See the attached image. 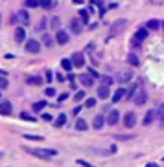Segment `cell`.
Instances as JSON below:
<instances>
[{
    "mask_svg": "<svg viewBox=\"0 0 164 167\" xmlns=\"http://www.w3.org/2000/svg\"><path fill=\"white\" fill-rule=\"evenodd\" d=\"M22 151L28 153L30 156H35L39 160H50L54 156H57L55 149H37V147H28V145H22Z\"/></svg>",
    "mask_w": 164,
    "mask_h": 167,
    "instance_id": "cell-1",
    "label": "cell"
},
{
    "mask_svg": "<svg viewBox=\"0 0 164 167\" xmlns=\"http://www.w3.org/2000/svg\"><path fill=\"white\" fill-rule=\"evenodd\" d=\"M133 79V70L131 68H126V70H120L116 74V81L118 83H129Z\"/></svg>",
    "mask_w": 164,
    "mask_h": 167,
    "instance_id": "cell-2",
    "label": "cell"
},
{
    "mask_svg": "<svg viewBox=\"0 0 164 167\" xmlns=\"http://www.w3.org/2000/svg\"><path fill=\"white\" fill-rule=\"evenodd\" d=\"M24 48H26L28 53H39L41 52V42L37 39H28V42L24 44Z\"/></svg>",
    "mask_w": 164,
    "mask_h": 167,
    "instance_id": "cell-3",
    "label": "cell"
},
{
    "mask_svg": "<svg viewBox=\"0 0 164 167\" xmlns=\"http://www.w3.org/2000/svg\"><path fill=\"white\" fill-rule=\"evenodd\" d=\"M105 121L109 123V125H116V123H118L120 121V112L118 110H109V114H107V117H105Z\"/></svg>",
    "mask_w": 164,
    "mask_h": 167,
    "instance_id": "cell-4",
    "label": "cell"
},
{
    "mask_svg": "<svg viewBox=\"0 0 164 167\" xmlns=\"http://www.w3.org/2000/svg\"><path fill=\"white\" fill-rule=\"evenodd\" d=\"M70 61H72L74 68H81V66L85 64V55H83V53H79V52H76V53H72Z\"/></svg>",
    "mask_w": 164,
    "mask_h": 167,
    "instance_id": "cell-5",
    "label": "cell"
},
{
    "mask_svg": "<svg viewBox=\"0 0 164 167\" xmlns=\"http://www.w3.org/2000/svg\"><path fill=\"white\" fill-rule=\"evenodd\" d=\"M124 125H126L127 129H131V127L136 125V114H135V112H127V114L124 116Z\"/></svg>",
    "mask_w": 164,
    "mask_h": 167,
    "instance_id": "cell-6",
    "label": "cell"
},
{
    "mask_svg": "<svg viewBox=\"0 0 164 167\" xmlns=\"http://www.w3.org/2000/svg\"><path fill=\"white\" fill-rule=\"evenodd\" d=\"M126 26H127V20H126V18L112 22V28H111V35H112V33H118V31H122V30H126Z\"/></svg>",
    "mask_w": 164,
    "mask_h": 167,
    "instance_id": "cell-7",
    "label": "cell"
},
{
    "mask_svg": "<svg viewBox=\"0 0 164 167\" xmlns=\"http://www.w3.org/2000/svg\"><path fill=\"white\" fill-rule=\"evenodd\" d=\"M54 39H55V42H57V44H61V46H63V44H66V42H68V39H70V37H68V33H66V31L57 30Z\"/></svg>",
    "mask_w": 164,
    "mask_h": 167,
    "instance_id": "cell-8",
    "label": "cell"
},
{
    "mask_svg": "<svg viewBox=\"0 0 164 167\" xmlns=\"http://www.w3.org/2000/svg\"><path fill=\"white\" fill-rule=\"evenodd\" d=\"M133 101H135V105H144V103L148 101V94H146V90L136 92V94H135V98H133Z\"/></svg>",
    "mask_w": 164,
    "mask_h": 167,
    "instance_id": "cell-9",
    "label": "cell"
},
{
    "mask_svg": "<svg viewBox=\"0 0 164 167\" xmlns=\"http://www.w3.org/2000/svg\"><path fill=\"white\" fill-rule=\"evenodd\" d=\"M17 17H18V22L22 24V26H28V24H30V15H28L26 9H18L17 11Z\"/></svg>",
    "mask_w": 164,
    "mask_h": 167,
    "instance_id": "cell-10",
    "label": "cell"
},
{
    "mask_svg": "<svg viewBox=\"0 0 164 167\" xmlns=\"http://www.w3.org/2000/svg\"><path fill=\"white\" fill-rule=\"evenodd\" d=\"M70 30H72V33H81V30H83L81 18H72L70 20Z\"/></svg>",
    "mask_w": 164,
    "mask_h": 167,
    "instance_id": "cell-11",
    "label": "cell"
},
{
    "mask_svg": "<svg viewBox=\"0 0 164 167\" xmlns=\"http://www.w3.org/2000/svg\"><path fill=\"white\" fill-rule=\"evenodd\" d=\"M87 151H89L90 154H98V156H109V154H112L111 147H109V149H96V147H89Z\"/></svg>",
    "mask_w": 164,
    "mask_h": 167,
    "instance_id": "cell-12",
    "label": "cell"
},
{
    "mask_svg": "<svg viewBox=\"0 0 164 167\" xmlns=\"http://www.w3.org/2000/svg\"><path fill=\"white\" fill-rule=\"evenodd\" d=\"M148 35H149V30H148V28H138L133 39H136V40L142 42V40H146V39H148Z\"/></svg>",
    "mask_w": 164,
    "mask_h": 167,
    "instance_id": "cell-13",
    "label": "cell"
},
{
    "mask_svg": "<svg viewBox=\"0 0 164 167\" xmlns=\"http://www.w3.org/2000/svg\"><path fill=\"white\" fill-rule=\"evenodd\" d=\"M103 125H105V117H103L102 114L94 116V119H92V129H96V130H100V129H102Z\"/></svg>",
    "mask_w": 164,
    "mask_h": 167,
    "instance_id": "cell-14",
    "label": "cell"
},
{
    "mask_svg": "<svg viewBox=\"0 0 164 167\" xmlns=\"http://www.w3.org/2000/svg\"><path fill=\"white\" fill-rule=\"evenodd\" d=\"M98 98H100V99H109V98H111L109 86H105V85H100V86H98Z\"/></svg>",
    "mask_w": 164,
    "mask_h": 167,
    "instance_id": "cell-15",
    "label": "cell"
},
{
    "mask_svg": "<svg viewBox=\"0 0 164 167\" xmlns=\"http://www.w3.org/2000/svg\"><path fill=\"white\" fill-rule=\"evenodd\" d=\"M11 110H13L11 101H0V114L8 116V114H11Z\"/></svg>",
    "mask_w": 164,
    "mask_h": 167,
    "instance_id": "cell-16",
    "label": "cell"
},
{
    "mask_svg": "<svg viewBox=\"0 0 164 167\" xmlns=\"http://www.w3.org/2000/svg\"><path fill=\"white\" fill-rule=\"evenodd\" d=\"M24 39H26V30L20 26V28H17V30H15V40L20 44V42H24Z\"/></svg>",
    "mask_w": 164,
    "mask_h": 167,
    "instance_id": "cell-17",
    "label": "cell"
},
{
    "mask_svg": "<svg viewBox=\"0 0 164 167\" xmlns=\"http://www.w3.org/2000/svg\"><path fill=\"white\" fill-rule=\"evenodd\" d=\"M26 83L32 85V86H39V85H42V77H39V75H28Z\"/></svg>",
    "mask_w": 164,
    "mask_h": 167,
    "instance_id": "cell-18",
    "label": "cell"
},
{
    "mask_svg": "<svg viewBox=\"0 0 164 167\" xmlns=\"http://www.w3.org/2000/svg\"><path fill=\"white\" fill-rule=\"evenodd\" d=\"M79 81H81V85H85V86H92V85H94V79H92V75L89 74H81L79 75Z\"/></svg>",
    "mask_w": 164,
    "mask_h": 167,
    "instance_id": "cell-19",
    "label": "cell"
},
{
    "mask_svg": "<svg viewBox=\"0 0 164 167\" xmlns=\"http://www.w3.org/2000/svg\"><path fill=\"white\" fill-rule=\"evenodd\" d=\"M124 95H126V90H124V88H118V90L112 94V98H111V99H112L114 103H118V101H122V99H124Z\"/></svg>",
    "mask_w": 164,
    "mask_h": 167,
    "instance_id": "cell-20",
    "label": "cell"
},
{
    "mask_svg": "<svg viewBox=\"0 0 164 167\" xmlns=\"http://www.w3.org/2000/svg\"><path fill=\"white\" fill-rule=\"evenodd\" d=\"M153 119H155V110H148L144 116V125H151Z\"/></svg>",
    "mask_w": 164,
    "mask_h": 167,
    "instance_id": "cell-21",
    "label": "cell"
},
{
    "mask_svg": "<svg viewBox=\"0 0 164 167\" xmlns=\"http://www.w3.org/2000/svg\"><path fill=\"white\" fill-rule=\"evenodd\" d=\"M127 63H129L131 66H138V64H140V59L136 57V53H129V55H127Z\"/></svg>",
    "mask_w": 164,
    "mask_h": 167,
    "instance_id": "cell-22",
    "label": "cell"
},
{
    "mask_svg": "<svg viewBox=\"0 0 164 167\" xmlns=\"http://www.w3.org/2000/svg\"><path fill=\"white\" fill-rule=\"evenodd\" d=\"M159 26H160V22H159L157 18H151V20L146 22V28H148V30H157Z\"/></svg>",
    "mask_w": 164,
    "mask_h": 167,
    "instance_id": "cell-23",
    "label": "cell"
},
{
    "mask_svg": "<svg viewBox=\"0 0 164 167\" xmlns=\"http://www.w3.org/2000/svg\"><path fill=\"white\" fill-rule=\"evenodd\" d=\"M65 123H66V114H59V116H57V119H55V123H54V125H55V127H63Z\"/></svg>",
    "mask_w": 164,
    "mask_h": 167,
    "instance_id": "cell-24",
    "label": "cell"
},
{
    "mask_svg": "<svg viewBox=\"0 0 164 167\" xmlns=\"http://www.w3.org/2000/svg\"><path fill=\"white\" fill-rule=\"evenodd\" d=\"M76 129L78 130H87L89 129V123L85 121V119H78V121H76Z\"/></svg>",
    "mask_w": 164,
    "mask_h": 167,
    "instance_id": "cell-25",
    "label": "cell"
},
{
    "mask_svg": "<svg viewBox=\"0 0 164 167\" xmlns=\"http://www.w3.org/2000/svg\"><path fill=\"white\" fill-rule=\"evenodd\" d=\"M155 117L159 119V121H164V105H160V107L155 110Z\"/></svg>",
    "mask_w": 164,
    "mask_h": 167,
    "instance_id": "cell-26",
    "label": "cell"
},
{
    "mask_svg": "<svg viewBox=\"0 0 164 167\" xmlns=\"http://www.w3.org/2000/svg\"><path fill=\"white\" fill-rule=\"evenodd\" d=\"M100 81H102V85H105V86H111V85L114 83V79L109 77V75H100Z\"/></svg>",
    "mask_w": 164,
    "mask_h": 167,
    "instance_id": "cell-27",
    "label": "cell"
},
{
    "mask_svg": "<svg viewBox=\"0 0 164 167\" xmlns=\"http://www.w3.org/2000/svg\"><path fill=\"white\" fill-rule=\"evenodd\" d=\"M61 66H63V70H66V72H70V70H72V61H70V59H63L61 61Z\"/></svg>",
    "mask_w": 164,
    "mask_h": 167,
    "instance_id": "cell-28",
    "label": "cell"
},
{
    "mask_svg": "<svg viewBox=\"0 0 164 167\" xmlns=\"http://www.w3.org/2000/svg\"><path fill=\"white\" fill-rule=\"evenodd\" d=\"M52 39H54L52 35L44 33V35H42V44H44V46H52V44H54V40H52Z\"/></svg>",
    "mask_w": 164,
    "mask_h": 167,
    "instance_id": "cell-29",
    "label": "cell"
},
{
    "mask_svg": "<svg viewBox=\"0 0 164 167\" xmlns=\"http://www.w3.org/2000/svg\"><path fill=\"white\" fill-rule=\"evenodd\" d=\"M79 18L83 24H89V11L87 9H79Z\"/></svg>",
    "mask_w": 164,
    "mask_h": 167,
    "instance_id": "cell-30",
    "label": "cell"
},
{
    "mask_svg": "<svg viewBox=\"0 0 164 167\" xmlns=\"http://www.w3.org/2000/svg\"><path fill=\"white\" fill-rule=\"evenodd\" d=\"M131 138H135V136H133V134H116V136H114L116 141H126V140H131Z\"/></svg>",
    "mask_w": 164,
    "mask_h": 167,
    "instance_id": "cell-31",
    "label": "cell"
},
{
    "mask_svg": "<svg viewBox=\"0 0 164 167\" xmlns=\"http://www.w3.org/2000/svg\"><path fill=\"white\" fill-rule=\"evenodd\" d=\"M24 138H26V140H32V141H42V140H44V138L39 136V134H24Z\"/></svg>",
    "mask_w": 164,
    "mask_h": 167,
    "instance_id": "cell-32",
    "label": "cell"
},
{
    "mask_svg": "<svg viewBox=\"0 0 164 167\" xmlns=\"http://www.w3.org/2000/svg\"><path fill=\"white\" fill-rule=\"evenodd\" d=\"M39 6L42 9H50L52 8V0H39Z\"/></svg>",
    "mask_w": 164,
    "mask_h": 167,
    "instance_id": "cell-33",
    "label": "cell"
},
{
    "mask_svg": "<svg viewBox=\"0 0 164 167\" xmlns=\"http://www.w3.org/2000/svg\"><path fill=\"white\" fill-rule=\"evenodd\" d=\"M9 86V81L4 77V75H0V90H6Z\"/></svg>",
    "mask_w": 164,
    "mask_h": 167,
    "instance_id": "cell-34",
    "label": "cell"
},
{
    "mask_svg": "<svg viewBox=\"0 0 164 167\" xmlns=\"http://www.w3.org/2000/svg\"><path fill=\"white\" fill-rule=\"evenodd\" d=\"M44 107H46V101H37V103H33V110H35V112L42 110Z\"/></svg>",
    "mask_w": 164,
    "mask_h": 167,
    "instance_id": "cell-35",
    "label": "cell"
},
{
    "mask_svg": "<svg viewBox=\"0 0 164 167\" xmlns=\"http://www.w3.org/2000/svg\"><path fill=\"white\" fill-rule=\"evenodd\" d=\"M20 119H26V121H35V117L30 116L28 112H20Z\"/></svg>",
    "mask_w": 164,
    "mask_h": 167,
    "instance_id": "cell-36",
    "label": "cell"
},
{
    "mask_svg": "<svg viewBox=\"0 0 164 167\" xmlns=\"http://www.w3.org/2000/svg\"><path fill=\"white\" fill-rule=\"evenodd\" d=\"M83 99H85V92H83V90L76 92V95H74V101H83Z\"/></svg>",
    "mask_w": 164,
    "mask_h": 167,
    "instance_id": "cell-37",
    "label": "cell"
},
{
    "mask_svg": "<svg viewBox=\"0 0 164 167\" xmlns=\"http://www.w3.org/2000/svg\"><path fill=\"white\" fill-rule=\"evenodd\" d=\"M50 26H52V28H54L55 31L59 30V18H57V17H54V18L50 20Z\"/></svg>",
    "mask_w": 164,
    "mask_h": 167,
    "instance_id": "cell-38",
    "label": "cell"
},
{
    "mask_svg": "<svg viewBox=\"0 0 164 167\" xmlns=\"http://www.w3.org/2000/svg\"><path fill=\"white\" fill-rule=\"evenodd\" d=\"M44 77H46V79H44L46 83H52V79H54V74H52L50 70H46V72H44Z\"/></svg>",
    "mask_w": 164,
    "mask_h": 167,
    "instance_id": "cell-39",
    "label": "cell"
},
{
    "mask_svg": "<svg viewBox=\"0 0 164 167\" xmlns=\"http://www.w3.org/2000/svg\"><path fill=\"white\" fill-rule=\"evenodd\" d=\"M94 105H96V99H94V98H89V99L85 101V107H87V108H92Z\"/></svg>",
    "mask_w": 164,
    "mask_h": 167,
    "instance_id": "cell-40",
    "label": "cell"
},
{
    "mask_svg": "<svg viewBox=\"0 0 164 167\" xmlns=\"http://www.w3.org/2000/svg\"><path fill=\"white\" fill-rule=\"evenodd\" d=\"M39 0H26V8H37Z\"/></svg>",
    "mask_w": 164,
    "mask_h": 167,
    "instance_id": "cell-41",
    "label": "cell"
},
{
    "mask_svg": "<svg viewBox=\"0 0 164 167\" xmlns=\"http://www.w3.org/2000/svg\"><path fill=\"white\" fill-rule=\"evenodd\" d=\"M44 94H46V95H48V98H54V95H55V90H54L52 86H48V88H46V90H44Z\"/></svg>",
    "mask_w": 164,
    "mask_h": 167,
    "instance_id": "cell-42",
    "label": "cell"
},
{
    "mask_svg": "<svg viewBox=\"0 0 164 167\" xmlns=\"http://www.w3.org/2000/svg\"><path fill=\"white\" fill-rule=\"evenodd\" d=\"M78 165H81V167H96V165H92V163H89L85 160H78Z\"/></svg>",
    "mask_w": 164,
    "mask_h": 167,
    "instance_id": "cell-43",
    "label": "cell"
},
{
    "mask_svg": "<svg viewBox=\"0 0 164 167\" xmlns=\"http://www.w3.org/2000/svg\"><path fill=\"white\" fill-rule=\"evenodd\" d=\"M135 90H136V86H133L129 92H126V95H127V99H133L135 98Z\"/></svg>",
    "mask_w": 164,
    "mask_h": 167,
    "instance_id": "cell-44",
    "label": "cell"
},
{
    "mask_svg": "<svg viewBox=\"0 0 164 167\" xmlns=\"http://www.w3.org/2000/svg\"><path fill=\"white\" fill-rule=\"evenodd\" d=\"M55 79H57L59 83H63V81H65V75H63V74H55Z\"/></svg>",
    "mask_w": 164,
    "mask_h": 167,
    "instance_id": "cell-45",
    "label": "cell"
},
{
    "mask_svg": "<svg viewBox=\"0 0 164 167\" xmlns=\"http://www.w3.org/2000/svg\"><path fill=\"white\" fill-rule=\"evenodd\" d=\"M44 28H46V20L42 18V20L39 22V30H44Z\"/></svg>",
    "mask_w": 164,
    "mask_h": 167,
    "instance_id": "cell-46",
    "label": "cell"
},
{
    "mask_svg": "<svg viewBox=\"0 0 164 167\" xmlns=\"http://www.w3.org/2000/svg\"><path fill=\"white\" fill-rule=\"evenodd\" d=\"M89 72H90V75H92V77H100V75H98V72H96V70H92V68H90Z\"/></svg>",
    "mask_w": 164,
    "mask_h": 167,
    "instance_id": "cell-47",
    "label": "cell"
},
{
    "mask_svg": "<svg viewBox=\"0 0 164 167\" xmlns=\"http://www.w3.org/2000/svg\"><path fill=\"white\" fill-rule=\"evenodd\" d=\"M42 119H44V121H50L52 116H50V114H42Z\"/></svg>",
    "mask_w": 164,
    "mask_h": 167,
    "instance_id": "cell-48",
    "label": "cell"
},
{
    "mask_svg": "<svg viewBox=\"0 0 164 167\" xmlns=\"http://www.w3.org/2000/svg\"><path fill=\"white\" fill-rule=\"evenodd\" d=\"M79 112H81V107H76V108H74V110H72V114H74V116H78V114H79Z\"/></svg>",
    "mask_w": 164,
    "mask_h": 167,
    "instance_id": "cell-49",
    "label": "cell"
},
{
    "mask_svg": "<svg viewBox=\"0 0 164 167\" xmlns=\"http://www.w3.org/2000/svg\"><path fill=\"white\" fill-rule=\"evenodd\" d=\"M65 99H68V94H61L59 95V101H65Z\"/></svg>",
    "mask_w": 164,
    "mask_h": 167,
    "instance_id": "cell-50",
    "label": "cell"
},
{
    "mask_svg": "<svg viewBox=\"0 0 164 167\" xmlns=\"http://www.w3.org/2000/svg\"><path fill=\"white\" fill-rule=\"evenodd\" d=\"M146 167H159L157 163H153V162H149V163H146Z\"/></svg>",
    "mask_w": 164,
    "mask_h": 167,
    "instance_id": "cell-51",
    "label": "cell"
},
{
    "mask_svg": "<svg viewBox=\"0 0 164 167\" xmlns=\"http://www.w3.org/2000/svg\"><path fill=\"white\" fill-rule=\"evenodd\" d=\"M0 22H2V17H0Z\"/></svg>",
    "mask_w": 164,
    "mask_h": 167,
    "instance_id": "cell-52",
    "label": "cell"
},
{
    "mask_svg": "<svg viewBox=\"0 0 164 167\" xmlns=\"http://www.w3.org/2000/svg\"><path fill=\"white\" fill-rule=\"evenodd\" d=\"M162 28H164V22H162Z\"/></svg>",
    "mask_w": 164,
    "mask_h": 167,
    "instance_id": "cell-53",
    "label": "cell"
},
{
    "mask_svg": "<svg viewBox=\"0 0 164 167\" xmlns=\"http://www.w3.org/2000/svg\"><path fill=\"white\" fill-rule=\"evenodd\" d=\"M0 98H2V94H0Z\"/></svg>",
    "mask_w": 164,
    "mask_h": 167,
    "instance_id": "cell-54",
    "label": "cell"
}]
</instances>
